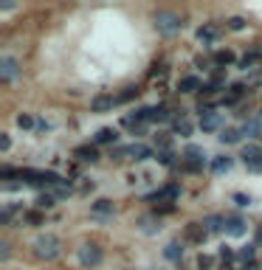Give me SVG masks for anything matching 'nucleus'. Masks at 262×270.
Listing matches in <instances>:
<instances>
[{"label":"nucleus","instance_id":"obj_1","mask_svg":"<svg viewBox=\"0 0 262 270\" xmlns=\"http://www.w3.org/2000/svg\"><path fill=\"white\" fill-rule=\"evenodd\" d=\"M34 256L37 259H45V262L57 259V256H60V239L54 234H43L34 242Z\"/></svg>","mask_w":262,"mask_h":270},{"label":"nucleus","instance_id":"obj_2","mask_svg":"<svg viewBox=\"0 0 262 270\" xmlns=\"http://www.w3.org/2000/svg\"><path fill=\"white\" fill-rule=\"evenodd\" d=\"M155 28L161 31V34H178L181 28H184V20H181V14H175V11H158L155 14Z\"/></svg>","mask_w":262,"mask_h":270},{"label":"nucleus","instance_id":"obj_3","mask_svg":"<svg viewBox=\"0 0 262 270\" xmlns=\"http://www.w3.org/2000/svg\"><path fill=\"white\" fill-rule=\"evenodd\" d=\"M102 259H105V253H102V248L93 242H87L79 248V265L82 268H96V265H102Z\"/></svg>","mask_w":262,"mask_h":270},{"label":"nucleus","instance_id":"obj_4","mask_svg":"<svg viewBox=\"0 0 262 270\" xmlns=\"http://www.w3.org/2000/svg\"><path fill=\"white\" fill-rule=\"evenodd\" d=\"M197 110H200V130H203V132L220 130V124H223L220 113H214V110H211V107H206L203 102H200V107H197Z\"/></svg>","mask_w":262,"mask_h":270},{"label":"nucleus","instance_id":"obj_5","mask_svg":"<svg viewBox=\"0 0 262 270\" xmlns=\"http://www.w3.org/2000/svg\"><path fill=\"white\" fill-rule=\"evenodd\" d=\"M248 231V222L237 214H226V234L228 236H243Z\"/></svg>","mask_w":262,"mask_h":270},{"label":"nucleus","instance_id":"obj_6","mask_svg":"<svg viewBox=\"0 0 262 270\" xmlns=\"http://www.w3.org/2000/svg\"><path fill=\"white\" fill-rule=\"evenodd\" d=\"M90 211H93V217H96L99 222H107V217L113 214V203H110V200H105V197H102V200L90 203Z\"/></svg>","mask_w":262,"mask_h":270},{"label":"nucleus","instance_id":"obj_7","mask_svg":"<svg viewBox=\"0 0 262 270\" xmlns=\"http://www.w3.org/2000/svg\"><path fill=\"white\" fill-rule=\"evenodd\" d=\"M206 228H203V222H189V225H186V239H189V242H195V245H203L206 242Z\"/></svg>","mask_w":262,"mask_h":270},{"label":"nucleus","instance_id":"obj_8","mask_svg":"<svg viewBox=\"0 0 262 270\" xmlns=\"http://www.w3.org/2000/svg\"><path fill=\"white\" fill-rule=\"evenodd\" d=\"M17 59H11V56H3V59H0V79H3V82H11V79L17 76Z\"/></svg>","mask_w":262,"mask_h":270},{"label":"nucleus","instance_id":"obj_9","mask_svg":"<svg viewBox=\"0 0 262 270\" xmlns=\"http://www.w3.org/2000/svg\"><path fill=\"white\" fill-rule=\"evenodd\" d=\"M138 228L144 231V234H158L161 231V222H158V217L155 214H144V217H138Z\"/></svg>","mask_w":262,"mask_h":270},{"label":"nucleus","instance_id":"obj_10","mask_svg":"<svg viewBox=\"0 0 262 270\" xmlns=\"http://www.w3.org/2000/svg\"><path fill=\"white\" fill-rule=\"evenodd\" d=\"M113 105H119L116 96H96L90 102V110H93V113H107V110H113Z\"/></svg>","mask_w":262,"mask_h":270},{"label":"nucleus","instance_id":"obj_11","mask_svg":"<svg viewBox=\"0 0 262 270\" xmlns=\"http://www.w3.org/2000/svg\"><path fill=\"white\" fill-rule=\"evenodd\" d=\"M203 228H206V234H220V231H226V217L211 214V217L203 219Z\"/></svg>","mask_w":262,"mask_h":270},{"label":"nucleus","instance_id":"obj_12","mask_svg":"<svg viewBox=\"0 0 262 270\" xmlns=\"http://www.w3.org/2000/svg\"><path fill=\"white\" fill-rule=\"evenodd\" d=\"M169 118H175L169 110H166L164 105H158V107H147V121H169Z\"/></svg>","mask_w":262,"mask_h":270},{"label":"nucleus","instance_id":"obj_13","mask_svg":"<svg viewBox=\"0 0 262 270\" xmlns=\"http://www.w3.org/2000/svg\"><path fill=\"white\" fill-rule=\"evenodd\" d=\"M116 141H119V132H116L113 127H102V130L93 135V144H110V147H113Z\"/></svg>","mask_w":262,"mask_h":270},{"label":"nucleus","instance_id":"obj_14","mask_svg":"<svg viewBox=\"0 0 262 270\" xmlns=\"http://www.w3.org/2000/svg\"><path fill=\"white\" fill-rule=\"evenodd\" d=\"M127 155H130L132 161H147V158H152V149H149L147 144H130V147H127Z\"/></svg>","mask_w":262,"mask_h":270},{"label":"nucleus","instance_id":"obj_15","mask_svg":"<svg viewBox=\"0 0 262 270\" xmlns=\"http://www.w3.org/2000/svg\"><path fill=\"white\" fill-rule=\"evenodd\" d=\"M172 130H175V135H192V124L186 121L184 110H181V115H175L172 118Z\"/></svg>","mask_w":262,"mask_h":270},{"label":"nucleus","instance_id":"obj_16","mask_svg":"<svg viewBox=\"0 0 262 270\" xmlns=\"http://www.w3.org/2000/svg\"><path fill=\"white\" fill-rule=\"evenodd\" d=\"M200 79L197 76H184L181 79V82H178V90H181V93H200Z\"/></svg>","mask_w":262,"mask_h":270},{"label":"nucleus","instance_id":"obj_17","mask_svg":"<svg viewBox=\"0 0 262 270\" xmlns=\"http://www.w3.org/2000/svg\"><path fill=\"white\" fill-rule=\"evenodd\" d=\"M231 166H234V158H231V155H220V158H214V161H211V172L223 174V172H228Z\"/></svg>","mask_w":262,"mask_h":270},{"label":"nucleus","instance_id":"obj_18","mask_svg":"<svg viewBox=\"0 0 262 270\" xmlns=\"http://www.w3.org/2000/svg\"><path fill=\"white\" fill-rule=\"evenodd\" d=\"M164 256L169 262H181V259H184V245H181V242H169L164 248Z\"/></svg>","mask_w":262,"mask_h":270},{"label":"nucleus","instance_id":"obj_19","mask_svg":"<svg viewBox=\"0 0 262 270\" xmlns=\"http://www.w3.org/2000/svg\"><path fill=\"white\" fill-rule=\"evenodd\" d=\"M217 138H220V144H237V141L243 138V132H240V130H234V127H223Z\"/></svg>","mask_w":262,"mask_h":270},{"label":"nucleus","instance_id":"obj_20","mask_svg":"<svg viewBox=\"0 0 262 270\" xmlns=\"http://www.w3.org/2000/svg\"><path fill=\"white\" fill-rule=\"evenodd\" d=\"M184 158H186V161H197V163H206V149H203V147H195V144H189V147H186V152H184Z\"/></svg>","mask_w":262,"mask_h":270},{"label":"nucleus","instance_id":"obj_21","mask_svg":"<svg viewBox=\"0 0 262 270\" xmlns=\"http://www.w3.org/2000/svg\"><path fill=\"white\" fill-rule=\"evenodd\" d=\"M76 158H79V161H85V163H93V161H99V152H96V147H90V144H87V147H79L76 149Z\"/></svg>","mask_w":262,"mask_h":270},{"label":"nucleus","instance_id":"obj_22","mask_svg":"<svg viewBox=\"0 0 262 270\" xmlns=\"http://www.w3.org/2000/svg\"><path fill=\"white\" fill-rule=\"evenodd\" d=\"M197 40H200V43H214V40H217V28L214 26H200L197 28Z\"/></svg>","mask_w":262,"mask_h":270},{"label":"nucleus","instance_id":"obj_23","mask_svg":"<svg viewBox=\"0 0 262 270\" xmlns=\"http://www.w3.org/2000/svg\"><path fill=\"white\" fill-rule=\"evenodd\" d=\"M260 130H262V121L260 118H251V121H245L243 124V135H248V138H257V135H260Z\"/></svg>","mask_w":262,"mask_h":270},{"label":"nucleus","instance_id":"obj_24","mask_svg":"<svg viewBox=\"0 0 262 270\" xmlns=\"http://www.w3.org/2000/svg\"><path fill=\"white\" fill-rule=\"evenodd\" d=\"M23 222H26V225H43L45 214L43 211H23Z\"/></svg>","mask_w":262,"mask_h":270},{"label":"nucleus","instance_id":"obj_25","mask_svg":"<svg viewBox=\"0 0 262 270\" xmlns=\"http://www.w3.org/2000/svg\"><path fill=\"white\" fill-rule=\"evenodd\" d=\"M54 206H57V197H54V192H45V194H40V197H37V209H40V211L54 209Z\"/></svg>","mask_w":262,"mask_h":270},{"label":"nucleus","instance_id":"obj_26","mask_svg":"<svg viewBox=\"0 0 262 270\" xmlns=\"http://www.w3.org/2000/svg\"><path fill=\"white\" fill-rule=\"evenodd\" d=\"M254 256H257V245H245V248H240V251H237V259L243 262V265L254 262Z\"/></svg>","mask_w":262,"mask_h":270},{"label":"nucleus","instance_id":"obj_27","mask_svg":"<svg viewBox=\"0 0 262 270\" xmlns=\"http://www.w3.org/2000/svg\"><path fill=\"white\" fill-rule=\"evenodd\" d=\"M257 158H262V149L257 147V144H245L243 147V161L248 163V161H257Z\"/></svg>","mask_w":262,"mask_h":270},{"label":"nucleus","instance_id":"obj_28","mask_svg":"<svg viewBox=\"0 0 262 270\" xmlns=\"http://www.w3.org/2000/svg\"><path fill=\"white\" fill-rule=\"evenodd\" d=\"M158 163L172 169V166L178 163V161H175V152H172V149H158Z\"/></svg>","mask_w":262,"mask_h":270},{"label":"nucleus","instance_id":"obj_29","mask_svg":"<svg viewBox=\"0 0 262 270\" xmlns=\"http://www.w3.org/2000/svg\"><path fill=\"white\" fill-rule=\"evenodd\" d=\"M70 192H73V189H70L68 180H62V183L54 186V197H57V200H65V197H70Z\"/></svg>","mask_w":262,"mask_h":270},{"label":"nucleus","instance_id":"obj_30","mask_svg":"<svg viewBox=\"0 0 262 270\" xmlns=\"http://www.w3.org/2000/svg\"><path fill=\"white\" fill-rule=\"evenodd\" d=\"M164 194H166V200L175 203L178 197H181V183H166L164 186Z\"/></svg>","mask_w":262,"mask_h":270},{"label":"nucleus","instance_id":"obj_31","mask_svg":"<svg viewBox=\"0 0 262 270\" xmlns=\"http://www.w3.org/2000/svg\"><path fill=\"white\" fill-rule=\"evenodd\" d=\"M20 211V206H6V209L0 211V222H3V225H9L11 219H14V214H17Z\"/></svg>","mask_w":262,"mask_h":270},{"label":"nucleus","instance_id":"obj_32","mask_svg":"<svg viewBox=\"0 0 262 270\" xmlns=\"http://www.w3.org/2000/svg\"><path fill=\"white\" fill-rule=\"evenodd\" d=\"M181 169H184V172H192V174H197V172H203V169H206V163H197V161H186V158H184V163H181Z\"/></svg>","mask_w":262,"mask_h":270},{"label":"nucleus","instance_id":"obj_33","mask_svg":"<svg viewBox=\"0 0 262 270\" xmlns=\"http://www.w3.org/2000/svg\"><path fill=\"white\" fill-rule=\"evenodd\" d=\"M214 62H217L220 68H223V65H231V62H234V54L231 51H217L214 54Z\"/></svg>","mask_w":262,"mask_h":270},{"label":"nucleus","instance_id":"obj_34","mask_svg":"<svg viewBox=\"0 0 262 270\" xmlns=\"http://www.w3.org/2000/svg\"><path fill=\"white\" fill-rule=\"evenodd\" d=\"M254 62H262V54H260V51L245 54V56H243V62H240V68H251Z\"/></svg>","mask_w":262,"mask_h":270},{"label":"nucleus","instance_id":"obj_35","mask_svg":"<svg viewBox=\"0 0 262 270\" xmlns=\"http://www.w3.org/2000/svg\"><path fill=\"white\" fill-rule=\"evenodd\" d=\"M155 144L161 149H169V147H172V132H158V135H155Z\"/></svg>","mask_w":262,"mask_h":270},{"label":"nucleus","instance_id":"obj_36","mask_svg":"<svg viewBox=\"0 0 262 270\" xmlns=\"http://www.w3.org/2000/svg\"><path fill=\"white\" fill-rule=\"evenodd\" d=\"M17 127H23V130H31V127H37V121L31 118L28 113H20L17 115Z\"/></svg>","mask_w":262,"mask_h":270},{"label":"nucleus","instance_id":"obj_37","mask_svg":"<svg viewBox=\"0 0 262 270\" xmlns=\"http://www.w3.org/2000/svg\"><path fill=\"white\" fill-rule=\"evenodd\" d=\"M197 268H200V270H211V268H214V259L206 256V253H200V256H197Z\"/></svg>","mask_w":262,"mask_h":270},{"label":"nucleus","instance_id":"obj_38","mask_svg":"<svg viewBox=\"0 0 262 270\" xmlns=\"http://www.w3.org/2000/svg\"><path fill=\"white\" fill-rule=\"evenodd\" d=\"M144 200H147V203H161V200H166V194H164V189H155V192H149ZM166 203H169V200H166Z\"/></svg>","mask_w":262,"mask_h":270},{"label":"nucleus","instance_id":"obj_39","mask_svg":"<svg viewBox=\"0 0 262 270\" xmlns=\"http://www.w3.org/2000/svg\"><path fill=\"white\" fill-rule=\"evenodd\" d=\"M138 96V87H127L122 96H116V102H130V99H135Z\"/></svg>","mask_w":262,"mask_h":270},{"label":"nucleus","instance_id":"obj_40","mask_svg":"<svg viewBox=\"0 0 262 270\" xmlns=\"http://www.w3.org/2000/svg\"><path fill=\"white\" fill-rule=\"evenodd\" d=\"M234 256H237V253L231 251V248H228V245H223V248H220V259L226 262V265H228V262H231V259H234Z\"/></svg>","mask_w":262,"mask_h":270},{"label":"nucleus","instance_id":"obj_41","mask_svg":"<svg viewBox=\"0 0 262 270\" xmlns=\"http://www.w3.org/2000/svg\"><path fill=\"white\" fill-rule=\"evenodd\" d=\"M228 28H231V31H243V28H245V20L243 17H231V20H228Z\"/></svg>","mask_w":262,"mask_h":270},{"label":"nucleus","instance_id":"obj_42","mask_svg":"<svg viewBox=\"0 0 262 270\" xmlns=\"http://www.w3.org/2000/svg\"><path fill=\"white\" fill-rule=\"evenodd\" d=\"M248 172H254V174H262V158H257V161H248Z\"/></svg>","mask_w":262,"mask_h":270},{"label":"nucleus","instance_id":"obj_43","mask_svg":"<svg viewBox=\"0 0 262 270\" xmlns=\"http://www.w3.org/2000/svg\"><path fill=\"white\" fill-rule=\"evenodd\" d=\"M234 203L245 209V206H251V197H248V194H240V192H237V194H234Z\"/></svg>","mask_w":262,"mask_h":270},{"label":"nucleus","instance_id":"obj_44","mask_svg":"<svg viewBox=\"0 0 262 270\" xmlns=\"http://www.w3.org/2000/svg\"><path fill=\"white\" fill-rule=\"evenodd\" d=\"M124 155H127V147H113V149H110V158H116V161L124 158Z\"/></svg>","mask_w":262,"mask_h":270},{"label":"nucleus","instance_id":"obj_45","mask_svg":"<svg viewBox=\"0 0 262 270\" xmlns=\"http://www.w3.org/2000/svg\"><path fill=\"white\" fill-rule=\"evenodd\" d=\"M172 211H175V203H166V206L155 209V217H158V214H172Z\"/></svg>","mask_w":262,"mask_h":270},{"label":"nucleus","instance_id":"obj_46","mask_svg":"<svg viewBox=\"0 0 262 270\" xmlns=\"http://www.w3.org/2000/svg\"><path fill=\"white\" fill-rule=\"evenodd\" d=\"M0 259H9V242H0Z\"/></svg>","mask_w":262,"mask_h":270},{"label":"nucleus","instance_id":"obj_47","mask_svg":"<svg viewBox=\"0 0 262 270\" xmlns=\"http://www.w3.org/2000/svg\"><path fill=\"white\" fill-rule=\"evenodd\" d=\"M11 147V141H9V135H0V149H3V152H6V149Z\"/></svg>","mask_w":262,"mask_h":270},{"label":"nucleus","instance_id":"obj_48","mask_svg":"<svg viewBox=\"0 0 262 270\" xmlns=\"http://www.w3.org/2000/svg\"><path fill=\"white\" fill-rule=\"evenodd\" d=\"M240 270H262V268H260V265H257V262H248V265H243V268H240Z\"/></svg>","mask_w":262,"mask_h":270},{"label":"nucleus","instance_id":"obj_49","mask_svg":"<svg viewBox=\"0 0 262 270\" xmlns=\"http://www.w3.org/2000/svg\"><path fill=\"white\" fill-rule=\"evenodd\" d=\"M257 242H260V245H262V225H260V228H257Z\"/></svg>","mask_w":262,"mask_h":270}]
</instances>
